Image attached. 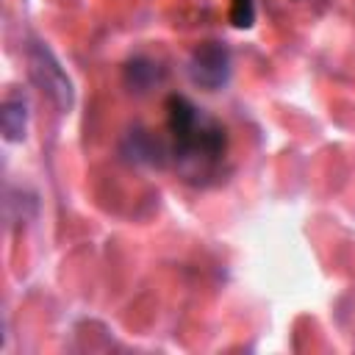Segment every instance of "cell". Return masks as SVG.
Returning <instances> with one entry per match:
<instances>
[{"label":"cell","instance_id":"cell-1","mask_svg":"<svg viewBox=\"0 0 355 355\" xmlns=\"http://www.w3.org/2000/svg\"><path fill=\"white\" fill-rule=\"evenodd\" d=\"M169 130L175 133V155L189 175H205L222 158V128L183 97L169 100Z\"/></svg>","mask_w":355,"mask_h":355},{"label":"cell","instance_id":"cell-2","mask_svg":"<svg viewBox=\"0 0 355 355\" xmlns=\"http://www.w3.org/2000/svg\"><path fill=\"white\" fill-rule=\"evenodd\" d=\"M25 58H28V75H31L33 86L53 103V108L61 111V114L72 111L75 89H72V80H69L67 69L55 58V53L44 42H31L28 50H25Z\"/></svg>","mask_w":355,"mask_h":355},{"label":"cell","instance_id":"cell-3","mask_svg":"<svg viewBox=\"0 0 355 355\" xmlns=\"http://www.w3.org/2000/svg\"><path fill=\"white\" fill-rule=\"evenodd\" d=\"M189 75H191L194 86H200L205 92L222 89L230 78V53H227V47L219 44V42L200 44L189 58Z\"/></svg>","mask_w":355,"mask_h":355},{"label":"cell","instance_id":"cell-4","mask_svg":"<svg viewBox=\"0 0 355 355\" xmlns=\"http://www.w3.org/2000/svg\"><path fill=\"white\" fill-rule=\"evenodd\" d=\"M0 130L8 141H22L28 133V103L22 94H8L0 105Z\"/></svg>","mask_w":355,"mask_h":355},{"label":"cell","instance_id":"cell-5","mask_svg":"<svg viewBox=\"0 0 355 355\" xmlns=\"http://www.w3.org/2000/svg\"><path fill=\"white\" fill-rule=\"evenodd\" d=\"M158 67L153 61H144V58H136L128 64V86H133L136 92H147L155 80H158Z\"/></svg>","mask_w":355,"mask_h":355},{"label":"cell","instance_id":"cell-6","mask_svg":"<svg viewBox=\"0 0 355 355\" xmlns=\"http://www.w3.org/2000/svg\"><path fill=\"white\" fill-rule=\"evenodd\" d=\"M233 25L236 28H250L252 25V0H233Z\"/></svg>","mask_w":355,"mask_h":355}]
</instances>
